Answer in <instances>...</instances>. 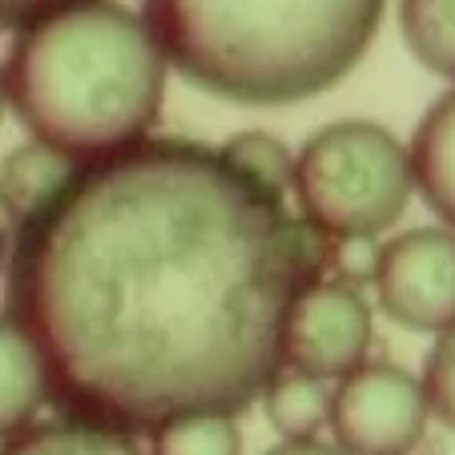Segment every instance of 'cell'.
Wrapping results in <instances>:
<instances>
[{
    "instance_id": "1",
    "label": "cell",
    "mask_w": 455,
    "mask_h": 455,
    "mask_svg": "<svg viewBox=\"0 0 455 455\" xmlns=\"http://www.w3.org/2000/svg\"><path fill=\"white\" fill-rule=\"evenodd\" d=\"M327 258L331 238L222 149L149 138L81 165L17 230L9 310L65 415L154 435L267 395L286 315Z\"/></svg>"
},
{
    "instance_id": "2",
    "label": "cell",
    "mask_w": 455,
    "mask_h": 455,
    "mask_svg": "<svg viewBox=\"0 0 455 455\" xmlns=\"http://www.w3.org/2000/svg\"><path fill=\"white\" fill-rule=\"evenodd\" d=\"M165 69L146 17L113 0H73L25 25L4 81L33 141L89 165L149 141Z\"/></svg>"
},
{
    "instance_id": "3",
    "label": "cell",
    "mask_w": 455,
    "mask_h": 455,
    "mask_svg": "<svg viewBox=\"0 0 455 455\" xmlns=\"http://www.w3.org/2000/svg\"><path fill=\"white\" fill-rule=\"evenodd\" d=\"M165 60L234 105H299L363 60L387 0H141Z\"/></svg>"
},
{
    "instance_id": "4",
    "label": "cell",
    "mask_w": 455,
    "mask_h": 455,
    "mask_svg": "<svg viewBox=\"0 0 455 455\" xmlns=\"http://www.w3.org/2000/svg\"><path fill=\"white\" fill-rule=\"evenodd\" d=\"M411 194V149L375 121L323 125L299 149V218L331 242H375L403 218Z\"/></svg>"
},
{
    "instance_id": "5",
    "label": "cell",
    "mask_w": 455,
    "mask_h": 455,
    "mask_svg": "<svg viewBox=\"0 0 455 455\" xmlns=\"http://www.w3.org/2000/svg\"><path fill=\"white\" fill-rule=\"evenodd\" d=\"M431 419L427 387L395 363H367L335 387L331 431L343 455H407Z\"/></svg>"
},
{
    "instance_id": "6",
    "label": "cell",
    "mask_w": 455,
    "mask_h": 455,
    "mask_svg": "<svg viewBox=\"0 0 455 455\" xmlns=\"http://www.w3.org/2000/svg\"><path fill=\"white\" fill-rule=\"evenodd\" d=\"M375 294L399 327L419 335L455 331V230L423 226L379 246Z\"/></svg>"
},
{
    "instance_id": "7",
    "label": "cell",
    "mask_w": 455,
    "mask_h": 455,
    "mask_svg": "<svg viewBox=\"0 0 455 455\" xmlns=\"http://www.w3.org/2000/svg\"><path fill=\"white\" fill-rule=\"evenodd\" d=\"M371 307L359 286L339 278H318L294 299L283 331V367L315 375L323 383L367 367Z\"/></svg>"
},
{
    "instance_id": "8",
    "label": "cell",
    "mask_w": 455,
    "mask_h": 455,
    "mask_svg": "<svg viewBox=\"0 0 455 455\" xmlns=\"http://www.w3.org/2000/svg\"><path fill=\"white\" fill-rule=\"evenodd\" d=\"M81 162L69 154L44 146V141H25L0 162V210L17 230H25L33 218H41L52 202L65 194L77 178Z\"/></svg>"
},
{
    "instance_id": "9",
    "label": "cell",
    "mask_w": 455,
    "mask_h": 455,
    "mask_svg": "<svg viewBox=\"0 0 455 455\" xmlns=\"http://www.w3.org/2000/svg\"><path fill=\"white\" fill-rule=\"evenodd\" d=\"M44 399H52V391L41 351L17 318L4 315L0 318V439H17L20 431H28Z\"/></svg>"
},
{
    "instance_id": "10",
    "label": "cell",
    "mask_w": 455,
    "mask_h": 455,
    "mask_svg": "<svg viewBox=\"0 0 455 455\" xmlns=\"http://www.w3.org/2000/svg\"><path fill=\"white\" fill-rule=\"evenodd\" d=\"M411 170L419 198L455 230V89L423 113L411 141Z\"/></svg>"
},
{
    "instance_id": "11",
    "label": "cell",
    "mask_w": 455,
    "mask_h": 455,
    "mask_svg": "<svg viewBox=\"0 0 455 455\" xmlns=\"http://www.w3.org/2000/svg\"><path fill=\"white\" fill-rule=\"evenodd\" d=\"M262 407H267L270 427L283 439H318V431L331 427L335 391L323 379L283 367L275 375V383L267 387Z\"/></svg>"
},
{
    "instance_id": "12",
    "label": "cell",
    "mask_w": 455,
    "mask_h": 455,
    "mask_svg": "<svg viewBox=\"0 0 455 455\" xmlns=\"http://www.w3.org/2000/svg\"><path fill=\"white\" fill-rule=\"evenodd\" d=\"M0 455H146V451L133 443L129 431L65 415L57 423L20 431L17 439H9V447Z\"/></svg>"
},
{
    "instance_id": "13",
    "label": "cell",
    "mask_w": 455,
    "mask_h": 455,
    "mask_svg": "<svg viewBox=\"0 0 455 455\" xmlns=\"http://www.w3.org/2000/svg\"><path fill=\"white\" fill-rule=\"evenodd\" d=\"M399 33L423 69L455 81V0H399Z\"/></svg>"
},
{
    "instance_id": "14",
    "label": "cell",
    "mask_w": 455,
    "mask_h": 455,
    "mask_svg": "<svg viewBox=\"0 0 455 455\" xmlns=\"http://www.w3.org/2000/svg\"><path fill=\"white\" fill-rule=\"evenodd\" d=\"M222 154L242 178H250L254 186L270 189L278 198H286V189H294L299 154H291V146L275 133H267V129H246V133L230 138L222 146Z\"/></svg>"
},
{
    "instance_id": "15",
    "label": "cell",
    "mask_w": 455,
    "mask_h": 455,
    "mask_svg": "<svg viewBox=\"0 0 455 455\" xmlns=\"http://www.w3.org/2000/svg\"><path fill=\"white\" fill-rule=\"evenodd\" d=\"M149 455H242V431L234 415H186L154 431Z\"/></svg>"
},
{
    "instance_id": "16",
    "label": "cell",
    "mask_w": 455,
    "mask_h": 455,
    "mask_svg": "<svg viewBox=\"0 0 455 455\" xmlns=\"http://www.w3.org/2000/svg\"><path fill=\"white\" fill-rule=\"evenodd\" d=\"M423 387H427L431 415H439L455 431V331L439 335L435 351L427 359V371H423Z\"/></svg>"
},
{
    "instance_id": "17",
    "label": "cell",
    "mask_w": 455,
    "mask_h": 455,
    "mask_svg": "<svg viewBox=\"0 0 455 455\" xmlns=\"http://www.w3.org/2000/svg\"><path fill=\"white\" fill-rule=\"evenodd\" d=\"M331 262L339 267V283H375V267H379V246L375 242H331Z\"/></svg>"
},
{
    "instance_id": "18",
    "label": "cell",
    "mask_w": 455,
    "mask_h": 455,
    "mask_svg": "<svg viewBox=\"0 0 455 455\" xmlns=\"http://www.w3.org/2000/svg\"><path fill=\"white\" fill-rule=\"evenodd\" d=\"M73 0H0V25H33L44 12L65 9Z\"/></svg>"
},
{
    "instance_id": "19",
    "label": "cell",
    "mask_w": 455,
    "mask_h": 455,
    "mask_svg": "<svg viewBox=\"0 0 455 455\" xmlns=\"http://www.w3.org/2000/svg\"><path fill=\"white\" fill-rule=\"evenodd\" d=\"M267 455H343V451L335 443H323V439H283Z\"/></svg>"
},
{
    "instance_id": "20",
    "label": "cell",
    "mask_w": 455,
    "mask_h": 455,
    "mask_svg": "<svg viewBox=\"0 0 455 455\" xmlns=\"http://www.w3.org/2000/svg\"><path fill=\"white\" fill-rule=\"evenodd\" d=\"M4 105H9V81H4V69H0V113H4Z\"/></svg>"
},
{
    "instance_id": "21",
    "label": "cell",
    "mask_w": 455,
    "mask_h": 455,
    "mask_svg": "<svg viewBox=\"0 0 455 455\" xmlns=\"http://www.w3.org/2000/svg\"><path fill=\"white\" fill-rule=\"evenodd\" d=\"M0 267H4V230H0Z\"/></svg>"
}]
</instances>
